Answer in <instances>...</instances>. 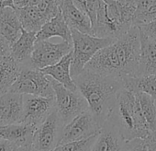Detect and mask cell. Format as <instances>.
Here are the masks:
<instances>
[{"label": "cell", "instance_id": "obj_1", "mask_svg": "<svg viewBox=\"0 0 156 151\" xmlns=\"http://www.w3.org/2000/svg\"><path fill=\"white\" fill-rule=\"evenodd\" d=\"M140 55V32L132 26L113 43L98 51L85 69L105 77L123 80L137 77Z\"/></svg>", "mask_w": 156, "mask_h": 151}, {"label": "cell", "instance_id": "obj_2", "mask_svg": "<svg viewBox=\"0 0 156 151\" xmlns=\"http://www.w3.org/2000/svg\"><path fill=\"white\" fill-rule=\"evenodd\" d=\"M73 80L77 90L87 100L90 112L102 126L109 118L118 94L123 88L122 80L105 77L86 69Z\"/></svg>", "mask_w": 156, "mask_h": 151}, {"label": "cell", "instance_id": "obj_3", "mask_svg": "<svg viewBox=\"0 0 156 151\" xmlns=\"http://www.w3.org/2000/svg\"><path fill=\"white\" fill-rule=\"evenodd\" d=\"M127 140L144 138L151 132L142 114L136 92L122 88L108 118Z\"/></svg>", "mask_w": 156, "mask_h": 151}, {"label": "cell", "instance_id": "obj_4", "mask_svg": "<svg viewBox=\"0 0 156 151\" xmlns=\"http://www.w3.org/2000/svg\"><path fill=\"white\" fill-rule=\"evenodd\" d=\"M73 39V59L71 74L73 79L79 76L88 62L101 49L110 45L117 39L100 38L92 34L83 33L77 30L71 29Z\"/></svg>", "mask_w": 156, "mask_h": 151}, {"label": "cell", "instance_id": "obj_5", "mask_svg": "<svg viewBox=\"0 0 156 151\" xmlns=\"http://www.w3.org/2000/svg\"><path fill=\"white\" fill-rule=\"evenodd\" d=\"M10 91L48 98L54 97L51 77L31 65L21 66L18 79L12 85Z\"/></svg>", "mask_w": 156, "mask_h": 151}, {"label": "cell", "instance_id": "obj_6", "mask_svg": "<svg viewBox=\"0 0 156 151\" xmlns=\"http://www.w3.org/2000/svg\"><path fill=\"white\" fill-rule=\"evenodd\" d=\"M51 79L54 90L55 109L64 124H67L80 113L89 110L87 100L79 90H71L52 78Z\"/></svg>", "mask_w": 156, "mask_h": 151}, {"label": "cell", "instance_id": "obj_7", "mask_svg": "<svg viewBox=\"0 0 156 151\" xmlns=\"http://www.w3.org/2000/svg\"><path fill=\"white\" fill-rule=\"evenodd\" d=\"M64 123L54 109L39 125L33 136L32 145L37 151H53L60 144Z\"/></svg>", "mask_w": 156, "mask_h": 151}, {"label": "cell", "instance_id": "obj_8", "mask_svg": "<svg viewBox=\"0 0 156 151\" xmlns=\"http://www.w3.org/2000/svg\"><path fill=\"white\" fill-rule=\"evenodd\" d=\"M73 51V42L62 41L53 43L49 40L36 41L31 55V66L42 69L58 63L63 56Z\"/></svg>", "mask_w": 156, "mask_h": 151}, {"label": "cell", "instance_id": "obj_9", "mask_svg": "<svg viewBox=\"0 0 156 151\" xmlns=\"http://www.w3.org/2000/svg\"><path fill=\"white\" fill-rule=\"evenodd\" d=\"M101 127L90 110L86 111L64 125L60 145L97 135L100 132Z\"/></svg>", "mask_w": 156, "mask_h": 151}, {"label": "cell", "instance_id": "obj_10", "mask_svg": "<svg viewBox=\"0 0 156 151\" xmlns=\"http://www.w3.org/2000/svg\"><path fill=\"white\" fill-rule=\"evenodd\" d=\"M55 109V97L23 94V116L20 123L39 126Z\"/></svg>", "mask_w": 156, "mask_h": 151}, {"label": "cell", "instance_id": "obj_11", "mask_svg": "<svg viewBox=\"0 0 156 151\" xmlns=\"http://www.w3.org/2000/svg\"><path fill=\"white\" fill-rule=\"evenodd\" d=\"M90 151H128V141L117 125L108 119L98 134Z\"/></svg>", "mask_w": 156, "mask_h": 151}, {"label": "cell", "instance_id": "obj_12", "mask_svg": "<svg viewBox=\"0 0 156 151\" xmlns=\"http://www.w3.org/2000/svg\"><path fill=\"white\" fill-rule=\"evenodd\" d=\"M23 116V94L9 91L0 96V125L20 123Z\"/></svg>", "mask_w": 156, "mask_h": 151}, {"label": "cell", "instance_id": "obj_13", "mask_svg": "<svg viewBox=\"0 0 156 151\" xmlns=\"http://www.w3.org/2000/svg\"><path fill=\"white\" fill-rule=\"evenodd\" d=\"M59 7L70 29L77 30L83 33L92 34V23L90 19L75 6L73 0H59Z\"/></svg>", "mask_w": 156, "mask_h": 151}, {"label": "cell", "instance_id": "obj_14", "mask_svg": "<svg viewBox=\"0 0 156 151\" xmlns=\"http://www.w3.org/2000/svg\"><path fill=\"white\" fill-rule=\"evenodd\" d=\"M37 126L26 123L0 125V137L7 139L18 146L32 145Z\"/></svg>", "mask_w": 156, "mask_h": 151}, {"label": "cell", "instance_id": "obj_15", "mask_svg": "<svg viewBox=\"0 0 156 151\" xmlns=\"http://www.w3.org/2000/svg\"><path fill=\"white\" fill-rule=\"evenodd\" d=\"M92 35L100 38H115L118 39L123 35L118 25L110 19L108 14L107 3L99 0L97 12V19L92 26Z\"/></svg>", "mask_w": 156, "mask_h": 151}, {"label": "cell", "instance_id": "obj_16", "mask_svg": "<svg viewBox=\"0 0 156 151\" xmlns=\"http://www.w3.org/2000/svg\"><path fill=\"white\" fill-rule=\"evenodd\" d=\"M141 76H156V41L140 32V55L137 77Z\"/></svg>", "mask_w": 156, "mask_h": 151}, {"label": "cell", "instance_id": "obj_17", "mask_svg": "<svg viewBox=\"0 0 156 151\" xmlns=\"http://www.w3.org/2000/svg\"><path fill=\"white\" fill-rule=\"evenodd\" d=\"M73 59V52L63 56L58 63L53 65L41 69L45 75L50 76L54 80L58 81L71 90H78L76 84L71 74V64Z\"/></svg>", "mask_w": 156, "mask_h": 151}, {"label": "cell", "instance_id": "obj_18", "mask_svg": "<svg viewBox=\"0 0 156 151\" xmlns=\"http://www.w3.org/2000/svg\"><path fill=\"white\" fill-rule=\"evenodd\" d=\"M22 30L16 9L10 7L0 9V34L11 45L20 37Z\"/></svg>", "mask_w": 156, "mask_h": 151}, {"label": "cell", "instance_id": "obj_19", "mask_svg": "<svg viewBox=\"0 0 156 151\" xmlns=\"http://www.w3.org/2000/svg\"><path fill=\"white\" fill-rule=\"evenodd\" d=\"M37 41V32L22 30L20 37L11 45V55L21 65H31V55Z\"/></svg>", "mask_w": 156, "mask_h": 151}, {"label": "cell", "instance_id": "obj_20", "mask_svg": "<svg viewBox=\"0 0 156 151\" xmlns=\"http://www.w3.org/2000/svg\"><path fill=\"white\" fill-rule=\"evenodd\" d=\"M52 37H60L62 41L73 42L72 31L62 17L61 10L54 18L46 22L40 31L37 32V41L49 40Z\"/></svg>", "mask_w": 156, "mask_h": 151}, {"label": "cell", "instance_id": "obj_21", "mask_svg": "<svg viewBox=\"0 0 156 151\" xmlns=\"http://www.w3.org/2000/svg\"><path fill=\"white\" fill-rule=\"evenodd\" d=\"M21 65L11 54L0 55V96L9 92L18 79Z\"/></svg>", "mask_w": 156, "mask_h": 151}, {"label": "cell", "instance_id": "obj_22", "mask_svg": "<svg viewBox=\"0 0 156 151\" xmlns=\"http://www.w3.org/2000/svg\"><path fill=\"white\" fill-rule=\"evenodd\" d=\"M23 30L31 32H38L42 26L48 22L38 7H25L16 9Z\"/></svg>", "mask_w": 156, "mask_h": 151}, {"label": "cell", "instance_id": "obj_23", "mask_svg": "<svg viewBox=\"0 0 156 151\" xmlns=\"http://www.w3.org/2000/svg\"><path fill=\"white\" fill-rule=\"evenodd\" d=\"M123 88L134 91L144 92L156 100V76L129 77L122 80Z\"/></svg>", "mask_w": 156, "mask_h": 151}, {"label": "cell", "instance_id": "obj_24", "mask_svg": "<svg viewBox=\"0 0 156 151\" xmlns=\"http://www.w3.org/2000/svg\"><path fill=\"white\" fill-rule=\"evenodd\" d=\"M142 114L151 132L156 131V103L155 99L144 92H136Z\"/></svg>", "mask_w": 156, "mask_h": 151}, {"label": "cell", "instance_id": "obj_25", "mask_svg": "<svg viewBox=\"0 0 156 151\" xmlns=\"http://www.w3.org/2000/svg\"><path fill=\"white\" fill-rule=\"evenodd\" d=\"M128 151H156V131L144 138L128 141Z\"/></svg>", "mask_w": 156, "mask_h": 151}, {"label": "cell", "instance_id": "obj_26", "mask_svg": "<svg viewBox=\"0 0 156 151\" xmlns=\"http://www.w3.org/2000/svg\"><path fill=\"white\" fill-rule=\"evenodd\" d=\"M97 135L83 140L73 141V142L59 145L53 151H90L91 146L94 141L96 140Z\"/></svg>", "mask_w": 156, "mask_h": 151}, {"label": "cell", "instance_id": "obj_27", "mask_svg": "<svg viewBox=\"0 0 156 151\" xmlns=\"http://www.w3.org/2000/svg\"><path fill=\"white\" fill-rule=\"evenodd\" d=\"M73 1L78 9L88 16L93 26L97 19L99 0H73Z\"/></svg>", "mask_w": 156, "mask_h": 151}, {"label": "cell", "instance_id": "obj_28", "mask_svg": "<svg viewBox=\"0 0 156 151\" xmlns=\"http://www.w3.org/2000/svg\"><path fill=\"white\" fill-rule=\"evenodd\" d=\"M155 20H156V2L144 12L134 15L133 26L139 27V26L152 22Z\"/></svg>", "mask_w": 156, "mask_h": 151}, {"label": "cell", "instance_id": "obj_29", "mask_svg": "<svg viewBox=\"0 0 156 151\" xmlns=\"http://www.w3.org/2000/svg\"><path fill=\"white\" fill-rule=\"evenodd\" d=\"M140 31L147 37L156 41V20L148 24L139 26Z\"/></svg>", "mask_w": 156, "mask_h": 151}, {"label": "cell", "instance_id": "obj_30", "mask_svg": "<svg viewBox=\"0 0 156 151\" xmlns=\"http://www.w3.org/2000/svg\"><path fill=\"white\" fill-rule=\"evenodd\" d=\"M11 54V43L0 34V55Z\"/></svg>", "mask_w": 156, "mask_h": 151}, {"label": "cell", "instance_id": "obj_31", "mask_svg": "<svg viewBox=\"0 0 156 151\" xmlns=\"http://www.w3.org/2000/svg\"><path fill=\"white\" fill-rule=\"evenodd\" d=\"M41 0H14V5L16 9L25 7H36L41 3Z\"/></svg>", "mask_w": 156, "mask_h": 151}, {"label": "cell", "instance_id": "obj_32", "mask_svg": "<svg viewBox=\"0 0 156 151\" xmlns=\"http://www.w3.org/2000/svg\"><path fill=\"white\" fill-rule=\"evenodd\" d=\"M18 145L14 143L0 137V151H16Z\"/></svg>", "mask_w": 156, "mask_h": 151}, {"label": "cell", "instance_id": "obj_33", "mask_svg": "<svg viewBox=\"0 0 156 151\" xmlns=\"http://www.w3.org/2000/svg\"><path fill=\"white\" fill-rule=\"evenodd\" d=\"M16 151H37L32 145H23V146H18Z\"/></svg>", "mask_w": 156, "mask_h": 151}, {"label": "cell", "instance_id": "obj_34", "mask_svg": "<svg viewBox=\"0 0 156 151\" xmlns=\"http://www.w3.org/2000/svg\"><path fill=\"white\" fill-rule=\"evenodd\" d=\"M103 1H105L107 4H110V3H112L114 0H103Z\"/></svg>", "mask_w": 156, "mask_h": 151}, {"label": "cell", "instance_id": "obj_35", "mask_svg": "<svg viewBox=\"0 0 156 151\" xmlns=\"http://www.w3.org/2000/svg\"><path fill=\"white\" fill-rule=\"evenodd\" d=\"M6 1H12V0H0V3H2V2H6Z\"/></svg>", "mask_w": 156, "mask_h": 151}, {"label": "cell", "instance_id": "obj_36", "mask_svg": "<svg viewBox=\"0 0 156 151\" xmlns=\"http://www.w3.org/2000/svg\"><path fill=\"white\" fill-rule=\"evenodd\" d=\"M116 1H119V2H122V1H126V0H116Z\"/></svg>", "mask_w": 156, "mask_h": 151}, {"label": "cell", "instance_id": "obj_37", "mask_svg": "<svg viewBox=\"0 0 156 151\" xmlns=\"http://www.w3.org/2000/svg\"><path fill=\"white\" fill-rule=\"evenodd\" d=\"M155 103H156V100H155Z\"/></svg>", "mask_w": 156, "mask_h": 151}]
</instances>
